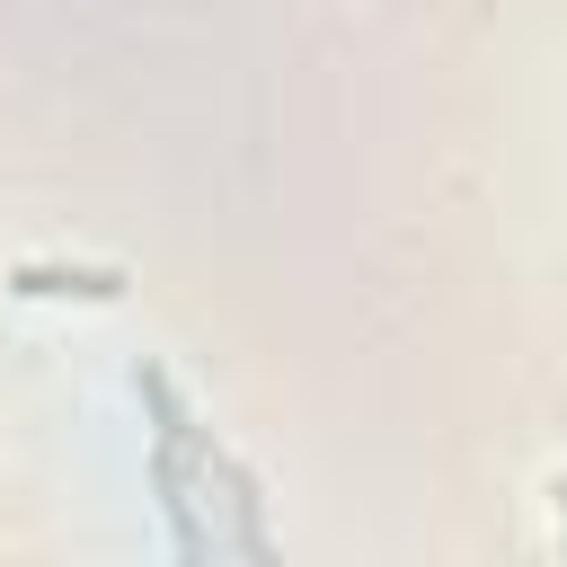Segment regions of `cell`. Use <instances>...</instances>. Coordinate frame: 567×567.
I'll return each instance as SVG.
<instances>
[{
    "label": "cell",
    "mask_w": 567,
    "mask_h": 567,
    "mask_svg": "<svg viewBox=\"0 0 567 567\" xmlns=\"http://www.w3.org/2000/svg\"><path fill=\"white\" fill-rule=\"evenodd\" d=\"M9 292L27 301H53V292H80V301H124V266H18Z\"/></svg>",
    "instance_id": "obj_1"
}]
</instances>
